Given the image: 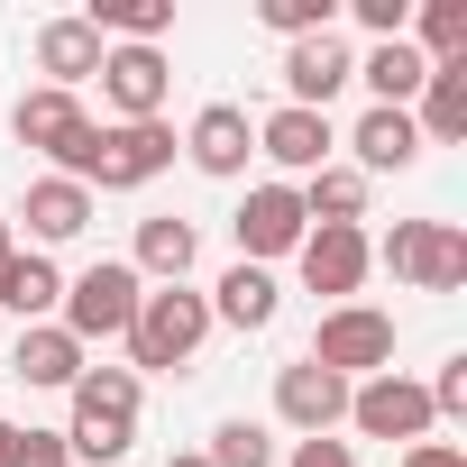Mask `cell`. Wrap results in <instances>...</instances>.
I'll use <instances>...</instances> for the list:
<instances>
[{
  "instance_id": "cell-7",
  "label": "cell",
  "mask_w": 467,
  "mask_h": 467,
  "mask_svg": "<svg viewBox=\"0 0 467 467\" xmlns=\"http://www.w3.org/2000/svg\"><path fill=\"white\" fill-rule=\"evenodd\" d=\"M165 165H174V129H165V119H129V129L110 119V129L92 138V174H83V192H92V183H101V192H138V183H156Z\"/></svg>"
},
{
  "instance_id": "cell-31",
  "label": "cell",
  "mask_w": 467,
  "mask_h": 467,
  "mask_svg": "<svg viewBox=\"0 0 467 467\" xmlns=\"http://www.w3.org/2000/svg\"><path fill=\"white\" fill-rule=\"evenodd\" d=\"M348 10H358V28H367L376 47H394V37L412 28V0H348Z\"/></svg>"
},
{
  "instance_id": "cell-12",
  "label": "cell",
  "mask_w": 467,
  "mask_h": 467,
  "mask_svg": "<svg viewBox=\"0 0 467 467\" xmlns=\"http://www.w3.org/2000/svg\"><path fill=\"white\" fill-rule=\"evenodd\" d=\"M165 92H174L165 47H110V56H101V101L119 110V129H129V119H165Z\"/></svg>"
},
{
  "instance_id": "cell-3",
  "label": "cell",
  "mask_w": 467,
  "mask_h": 467,
  "mask_svg": "<svg viewBox=\"0 0 467 467\" xmlns=\"http://www.w3.org/2000/svg\"><path fill=\"white\" fill-rule=\"evenodd\" d=\"M138 266L129 257H101V266H83L74 285H65V303H56V330H74L83 348L92 339H129V321H138Z\"/></svg>"
},
{
  "instance_id": "cell-29",
  "label": "cell",
  "mask_w": 467,
  "mask_h": 467,
  "mask_svg": "<svg viewBox=\"0 0 467 467\" xmlns=\"http://www.w3.org/2000/svg\"><path fill=\"white\" fill-rule=\"evenodd\" d=\"M257 19H266V28L294 47V37H321V28L339 19V0H257Z\"/></svg>"
},
{
  "instance_id": "cell-16",
  "label": "cell",
  "mask_w": 467,
  "mask_h": 467,
  "mask_svg": "<svg viewBox=\"0 0 467 467\" xmlns=\"http://www.w3.org/2000/svg\"><path fill=\"white\" fill-rule=\"evenodd\" d=\"M101 56H110V47H101V28H92L83 10L37 28V74H47V92H83V83L101 74Z\"/></svg>"
},
{
  "instance_id": "cell-35",
  "label": "cell",
  "mask_w": 467,
  "mask_h": 467,
  "mask_svg": "<svg viewBox=\"0 0 467 467\" xmlns=\"http://www.w3.org/2000/svg\"><path fill=\"white\" fill-rule=\"evenodd\" d=\"M0 467H19V421H0Z\"/></svg>"
},
{
  "instance_id": "cell-18",
  "label": "cell",
  "mask_w": 467,
  "mask_h": 467,
  "mask_svg": "<svg viewBox=\"0 0 467 467\" xmlns=\"http://www.w3.org/2000/svg\"><path fill=\"white\" fill-rule=\"evenodd\" d=\"M412 101H421V110H412L421 147H458V138H467V56H458V65H431Z\"/></svg>"
},
{
  "instance_id": "cell-33",
  "label": "cell",
  "mask_w": 467,
  "mask_h": 467,
  "mask_svg": "<svg viewBox=\"0 0 467 467\" xmlns=\"http://www.w3.org/2000/svg\"><path fill=\"white\" fill-rule=\"evenodd\" d=\"M403 467H467V449H458V440H412Z\"/></svg>"
},
{
  "instance_id": "cell-26",
  "label": "cell",
  "mask_w": 467,
  "mask_h": 467,
  "mask_svg": "<svg viewBox=\"0 0 467 467\" xmlns=\"http://www.w3.org/2000/svg\"><path fill=\"white\" fill-rule=\"evenodd\" d=\"M83 19L101 28V47H110V37H119V47H156V37L174 28V0H92Z\"/></svg>"
},
{
  "instance_id": "cell-6",
  "label": "cell",
  "mask_w": 467,
  "mask_h": 467,
  "mask_svg": "<svg viewBox=\"0 0 467 467\" xmlns=\"http://www.w3.org/2000/svg\"><path fill=\"white\" fill-rule=\"evenodd\" d=\"M312 367H330V376H385L394 367V321L376 312V303H339V312H321V330H312Z\"/></svg>"
},
{
  "instance_id": "cell-8",
  "label": "cell",
  "mask_w": 467,
  "mask_h": 467,
  "mask_svg": "<svg viewBox=\"0 0 467 467\" xmlns=\"http://www.w3.org/2000/svg\"><path fill=\"white\" fill-rule=\"evenodd\" d=\"M348 421H358L367 440H403V449L440 431V421H431V394H421L412 376H394V367L367 376V385H348Z\"/></svg>"
},
{
  "instance_id": "cell-34",
  "label": "cell",
  "mask_w": 467,
  "mask_h": 467,
  "mask_svg": "<svg viewBox=\"0 0 467 467\" xmlns=\"http://www.w3.org/2000/svg\"><path fill=\"white\" fill-rule=\"evenodd\" d=\"M294 467H358L348 440H294Z\"/></svg>"
},
{
  "instance_id": "cell-28",
  "label": "cell",
  "mask_w": 467,
  "mask_h": 467,
  "mask_svg": "<svg viewBox=\"0 0 467 467\" xmlns=\"http://www.w3.org/2000/svg\"><path fill=\"white\" fill-rule=\"evenodd\" d=\"M202 458H211V467H275V440H266L257 421H220Z\"/></svg>"
},
{
  "instance_id": "cell-15",
  "label": "cell",
  "mask_w": 467,
  "mask_h": 467,
  "mask_svg": "<svg viewBox=\"0 0 467 467\" xmlns=\"http://www.w3.org/2000/svg\"><path fill=\"white\" fill-rule=\"evenodd\" d=\"M10 220L28 229L37 257H47V248H65V239H83V229H92V192H83V183H65V174H37V183L19 192V211H10Z\"/></svg>"
},
{
  "instance_id": "cell-21",
  "label": "cell",
  "mask_w": 467,
  "mask_h": 467,
  "mask_svg": "<svg viewBox=\"0 0 467 467\" xmlns=\"http://www.w3.org/2000/svg\"><path fill=\"white\" fill-rule=\"evenodd\" d=\"M202 303H211V321H229V330H266V321H275V303H285V285H275L266 266H229Z\"/></svg>"
},
{
  "instance_id": "cell-37",
  "label": "cell",
  "mask_w": 467,
  "mask_h": 467,
  "mask_svg": "<svg viewBox=\"0 0 467 467\" xmlns=\"http://www.w3.org/2000/svg\"><path fill=\"white\" fill-rule=\"evenodd\" d=\"M165 467H211V458H202V449H183V458H165Z\"/></svg>"
},
{
  "instance_id": "cell-25",
  "label": "cell",
  "mask_w": 467,
  "mask_h": 467,
  "mask_svg": "<svg viewBox=\"0 0 467 467\" xmlns=\"http://www.w3.org/2000/svg\"><path fill=\"white\" fill-rule=\"evenodd\" d=\"M412 285H421V294H458V285H467V229H458V220H421Z\"/></svg>"
},
{
  "instance_id": "cell-2",
  "label": "cell",
  "mask_w": 467,
  "mask_h": 467,
  "mask_svg": "<svg viewBox=\"0 0 467 467\" xmlns=\"http://www.w3.org/2000/svg\"><path fill=\"white\" fill-rule=\"evenodd\" d=\"M211 339V303L192 294V285H147L138 294V321H129V358L147 367V376H174V367H192V348ZM129 367V376H138Z\"/></svg>"
},
{
  "instance_id": "cell-23",
  "label": "cell",
  "mask_w": 467,
  "mask_h": 467,
  "mask_svg": "<svg viewBox=\"0 0 467 467\" xmlns=\"http://www.w3.org/2000/svg\"><path fill=\"white\" fill-rule=\"evenodd\" d=\"M56 303H65V275H56V257H10L0 266V312H19V321H56Z\"/></svg>"
},
{
  "instance_id": "cell-22",
  "label": "cell",
  "mask_w": 467,
  "mask_h": 467,
  "mask_svg": "<svg viewBox=\"0 0 467 467\" xmlns=\"http://www.w3.org/2000/svg\"><path fill=\"white\" fill-rule=\"evenodd\" d=\"M294 192H303V220H312V229H358V220H367V174H358V165H321V174L294 183Z\"/></svg>"
},
{
  "instance_id": "cell-24",
  "label": "cell",
  "mask_w": 467,
  "mask_h": 467,
  "mask_svg": "<svg viewBox=\"0 0 467 467\" xmlns=\"http://www.w3.org/2000/svg\"><path fill=\"white\" fill-rule=\"evenodd\" d=\"M421 56H412V37H394V47H367L358 56V83L376 92V110H412V92H421Z\"/></svg>"
},
{
  "instance_id": "cell-32",
  "label": "cell",
  "mask_w": 467,
  "mask_h": 467,
  "mask_svg": "<svg viewBox=\"0 0 467 467\" xmlns=\"http://www.w3.org/2000/svg\"><path fill=\"white\" fill-rule=\"evenodd\" d=\"M19 467H74L65 458V431H19Z\"/></svg>"
},
{
  "instance_id": "cell-17",
  "label": "cell",
  "mask_w": 467,
  "mask_h": 467,
  "mask_svg": "<svg viewBox=\"0 0 467 467\" xmlns=\"http://www.w3.org/2000/svg\"><path fill=\"white\" fill-rule=\"evenodd\" d=\"M192 257H202V229L192 220H174V211H156V220H138V285H192Z\"/></svg>"
},
{
  "instance_id": "cell-1",
  "label": "cell",
  "mask_w": 467,
  "mask_h": 467,
  "mask_svg": "<svg viewBox=\"0 0 467 467\" xmlns=\"http://www.w3.org/2000/svg\"><path fill=\"white\" fill-rule=\"evenodd\" d=\"M129 440H138V376H129V367H83V376H74L65 458H74V467H119Z\"/></svg>"
},
{
  "instance_id": "cell-11",
  "label": "cell",
  "mask_w": 467,
  "mask_h": 467,
  "mask_svg": "<svg viewBox=\"0 0 467 467\" xmlns=\"http://www.w3.org/2000/svg\"><path fill=\"white\" fill-rule=\"evenodd\" d=\"M348 83H358V56L339 47V28L285 47V110H330V92H348Z\"/></svg>"
},
{
  "instance_id": "cell-27",
  "label": "cell",
  "mask_w": 467,
  "mask_h": 467,
  "mask_svg": "<svg viewBox=\"0 0 467 467\" xmlns=\"http://www.w3.org/2000/svg\"><path fill=\"white\" fill-rule=\"evenodd\" d=\"M421 65H458L467 56V0H421Z\"/></svg>"
},
{
  "instance_id": "cell-30",
  "label": "cell",
  "mask_w": 467,
  "mask_h": 467,
  "mask_svg": "<svg viewBox=\"0 0 467 467\" xmlns=\"http://www.w3.org/2000/svg\"><path fill=\"white\" fill-rule=\"evenodd\" d=\"M421 394H431V421H467V358H449Z\"/></svg>"
},
{
  "instance_id": "cell-5",
  "label": "cell",
  "mask_w": 467,
  "mask_h": 467,
  "mask_svg": "<svg viewBox=\"0 0 467 467\" xmlns=\"http://www.w3.org/2000/svg\"><path fill=\"white\" fill-rule=\"evenodd\" d=\"M303 192L275 174V183H248V202L229 211V239H239V266H275V257H294L303 248Z\"/></svg>"
},
{
  "instance_id": "cell-9",
  "label": "cell",
  "mask_w": 467,
  "mask_h": 467,
  "mask_svg": "<svg viewBox=\"0 0 467 467\" xmlns=\"http://www.w3.org/2000/svg\"><path fill=\"white\" fill-rule=\"evenodd\" d=\"M275 421L303 431V440H330V431L348 421V376H330V367H312V358L275 367Z\"/></svg>"
},
{
  "instance_id": "cell-10",
  "label": "cell",
  "mask_w": 467,
  "mask_h": 467,
  "mask_svg": "<svg viewBox=\"0 0 467 467\" xmlns=\"http://www.w3.org/2000/svg\"><path fill=\"white\" fill-rule=\"evenodd\" d=\"M183 156H192V174H211V183H239V174H248V156H257L248 110H239V101H202V110H192V129H183Z\"/></svg>"
},
{
  "instance_id": "cell-36",
  "label": "cell",
  "mask_w": 467,
  "mask_h": 467,
  "mask_svg": "<svg viewBox=\"0 0 467 467\" xmlns=\"http://www.w3.org/2000/svg\"><path fill=\"white\" fill-rule=\"evenodd\" d=\"M10 257H19V239H10V220H0V266H10Z\"/></svg>"
},
{
  "instance_id": "cell-13",
  "label": "cell",
  "mask_w": 467,
  "mask_h": 467,
  "mask_svg": "<svg viewBox=\"0 0 467 467\" xmlns=\"http://www.w3.org/2000/svg\"><path fill=\"white\" fill-rule=\"evenodd\" d=\"M330 147H339L330 110H266V119H257V156H266V165H285V183H294V174L312 183V174L330 165Z\"/></svg>"
},
{
  "instance_id": "cell-20",
  "label": "cell",
  "mask_w": 467,
  "mask_h": 467,
  "mask_svg": "<svg viewBox=\"0 0 467 467\" xmlns=\"http://www.w3.org/2000/svg\"><path fill=\"white\" fill-rule=\"evenodd\" d=\"M10 376L74 394V376H83V339H74V330H56V321H28V330H19V348H10Z\"/></svg>"
},
{
  "instance_id": "cell-4",
  "label": "cell",
  "mask_w": 467,
  "mask_h": 467,
  "mask_svg": "<svg viewBox=\"0 0 467 467\" xmlns=\"http://www.w3.org/2000/svg\"><path fill=\"white\" fill-rule=\"evenodd\" d=\"M10 129H19V147L56 156V174H65V183H83V174H92V138H101V129H92V110H83L74 92H47V83H37V92H19Z\"/></svg>"
},
{
  "instance_id": "cell-14",
  "label": "cell",
  "mask_w": 467,
  "mask_h": 467,
  "mask_svg": "<svg viewBox=\"0 0 467 467\" xmlns=\"http://www.w3.org/2000/svg\"><path fill=\"white\" fill-rule=\"evenodd\" d=\"M294 257H303V285L330 294V312L358 303V285H367V266H376V257H367V229H303Z\"/></svg>"
},
{
  "instance_id": "cell-19",
  "label": "cell",
  "mask_w": 467,
  "mask_h": 467,
  "mask_svg": "<svg viewBox=\"0 0 467 467\" xmlns=\"http://www.w3.org/2000/svg\"><path fill=\"white\" fill-rule=\"evenodd\" d=\"M339 147H358V174H403V165L421 156V129H412V110H376V101H367V119H358Z\"/></svg>"
}]
</instances>
